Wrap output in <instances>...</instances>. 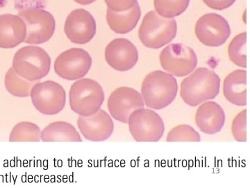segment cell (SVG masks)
<instances>
[{
	"label": "cell",
	"mask_w": 250,
	"mask_h": 188,
	"mask_svg": "<svg viewBox=\"0 0 250 188\" xmlns=\"http://www.w3.org/2000/svg\"><path fill=\"white\" fill-rule=\"evenodd\" d=\"M41 140L51 141H82L76 128L64 121L53 122L41 131Z\"/></svg>",
	"instance_id": "ffe728a7"
},
{
	"label": "cell",
	"mask_w": 250,
	"mask_h": 188,
	"mask_svg": "<svg viewBox=\"0 0 250 188\" xmlns=\"http://www.w3.org/2000/svg\"><path fill=\"white\" fill-rule=\"evenodd\" d=\"M198 133L190 125L182 124L174 127L169 132L167 141H200Z\"/></svg>",
	"instance_id": "d4e9b609"
},
{
	"label": "cell",
	"mask_w": 250,
	"mask_h": 188,
	"mask_svg": "<svg viewBox=\"0 0 250 188\" xmlns=\"http://www.w3.org/2000/svg\"><path fill=\"white\" fill-rule=\"evenodd\" d=\"M77 125L85 139L92 141L108 140L114 130V123L111 117L101 108L89 116H80Z\"/></svg>",
	"instance_id": "9a60e30c"
},
{
	"label": "cell",
	"mask_w": 250,
	"mask_h": 188,
	"mask_svg": "<svg viewBox=\"0 0 250 188\" xmlns=\"http://www.w3.org/2000/svg\"><path fill=\"white\" fill-rule=\"evenodd\" d=\"M39 81H29L18 75L13 68L9 69L5 75L4 84L6 90L11 95L20 98L30 96L31 90Z\"/></svg>",
	"instance_id": "44dd1931"
},
{
	"label": "cell",
	"mask_w": 250,
	"mask_h": 188,
	"mask_svg": "<svg viewBox=\"0 0 250 188\" xmlns=\"http://www.w3.org/2000/svg\"><path fill=\"white\" fill-rule=\"evenodd\" d=\"M65 35L73 44H88L96 34V23L86 10H74L67 17L64 25Z\"/></svg>",
	"instance_id": "4fadbf2b"
},
{
	"label": "cell",
	"mask_w": 250,
	"mask_h": 188,
	"mask_svg": "<svg viewBox=\"0 0 250 188\" xmlns=\"http://www.w3.org/2000/svg\"><path fill=\"white\" fill-rule=\"evenodd\" d=\"M220 78L207 68H199L181 84L180 95L184 103L197 106L214 99L220 92Z\"/></svg>",
	"instance_id": "6da1fadb"
},
{
	"label": "cell",
	"mask_w": 250,
	"mask_h": 188,
	"mask_svg": "<svg viewBox=\"0 0 250 188\" xmlns=\"http://www.w3.org/2000/svg\"><path fill=\"white\" fill-rule=\"evenodd\" d=\"M74 1H76L78 4L82 5H88L90 4H92L94 1H96V0H74Z\"/></svg>",
	"instance_id": "f1b7e54d"
},
{
	"label": "cell",
	"mask_w": 250,
	"mask_h": 188,
	"mask_svg": "<svg viewBox=\"0 0 250 188\" xmlns=\"http://www.w3.org/2000/svg\"><path fill=\"white\" fill-rule=\"evenodd\" d=\"M33 105L41 114L54 115L62 112L66 103V92L54 81L38 82L31 90Z\"/></svg>",
	"instance_id": "52a82bcc"
},
{
	"label": "cell",
	"mask_w": 250,
	"mask_h": 188,
	"mask_svg": "<svg viewBox=\"0 0 250 188\" xmlns=\"http://www.w3.org/2000/svg\"><path fill=\"white\" fill-rule=\"evenodd\" d=\"M27 28L24 43L32 45L42 44L53 36L56 28L55 20L50 13L45 10L28 9L18 14Z\"/></svg>",
	"instance_id": "ba28073f"
},
{
	"label": "cell",
	"mask_w": 250,
	"mask_h": 188,
	"mask_svg": "<svg viewBox=\"0 0 250 188\" xmlns=\"http://www.w3.org/2000/svg\"><path fill=\"white\" fill-rule=\"evenodd\" d=\"M236 0H203L205 4L211 9L215 10H221L228 9L234 4Z\"/></svg>",
	"instance_id": "83f0119b"
},
{
	"label": "cell",
	"mask_w": 250,
	"mask_h": 188,
	"mask_svg": "<svg viewBox=\"0 0 250 188\" xmlns=\"http://www.w3.org/2000/svg\"><path fill=\"white\" fill-rule=\"evenodd\" d=\"M108 9L116 12L131 9L138 2L137 0H104Z\"/></svg>",
	"instance_id": "4316f807"
},
{
	"label": "cell",
	"mask_w": 250,
	"mask_h": 188,
	"mask_svg": "<svg viewBox=\"0 0 250 188\" xmlns=\"http://www.w3.org/2000/svg\"><path fill=\"white\" fill-rule=\"evenodd\" d=\"M159 59L166 71L179 77L189 75L197 65V57L193 49L182 44L167 46L161 51Z\"/></svg>",
	"instance_id": "9c48e42d"
},
{
	"label": "cell",
	"mask_w": 250,
	"mask_h": 188,
	"mask_svg": "<svg viewBox=\"0 0 250 188\" xmlns=\"http://www.w3.org/2000/svg\"><path fill=\"white\" fill-rule=\"evenodd\" d=\"M247 34L241 33L230 43L228 47L230 60L238 67L247 68Z\"/></svg>",
	"instance_id": "cb8c5ba5"
},
{
	"label": "cell",
	"mask_w": 250,
	"mask_h": 188,
	"mask_svg": "<svg viewBox=\"0 0 250 188\" xmlns=\"http://www.w3.org/2000/svg\"><path fill=\"white\" fill-rule=\"evenodd\" d=\"M92 58L82 48H72L59 54L54 62V70L59 77L67 80L82 78L89 72Z\"/></svg>",
	"instance_id": "30bf717a"
},
{
	"label": "cell",
	"mask_w": 250,
	"mask_h": 188,
	"mask_svg": "<svg viewBox=\"0 0 250 188\" xmlns=\"http://www.w3.org/2000/svg\"><path fill=\"white\" fill-rule=\"evenodd\" d=\"M104 92L97 81L83 78L72 84L69 92L70 108L80 116H89L101 108Z\"/></svg>",
	"instance_id": "277c9868"
},
{
	"label": "cell",
	"mask_w": 250,
	"mask_h": 188,
	"mask_svg": "<svg viewBox=\"0 0 250 188\" xmlns=\"http://www.w3.org/2000/svg\"><path fill=\"white\" fill-rule=\"evenodd\" d=\"M223 94L230 103L237 106L247 105V71L236 70L225 77Z\"/></svg>",
	"instance_id": "ac0fdd59"
},
{
	"label": "cell",
	"mask_w": 250,
	"mask_h": 188,
	"mask_svg": "<svg viewBox=\"0 0 250 188\" xmlns=\"http://www.w3.org/2000/svg\"><path fill=\"white\" fill-rule=\"evenodd\" d=\"M128 124L131 136L139 142L159 141L165 130L160 115L150 109L135 110L130 115Z\"/></svg>",
	"instance_id": "8992f818"
},
{
	"label": "cell",
	"mask_w": 250,
	"mask_h": 188,
	"mask_svg": "<svg viewBox=\"0 0 250 188\" xmlns=\"http://www.w3.org/2000/svg\"><path fill=\"white\" fill-rule=\"evenodd\" d=\"M190 0H154L156 12L166 18H173L183 14Z\"/></svg>",
	"instance_id": "603a6c76"
},
{
	"label": "cell",
	"mask_w": 250,
	"mask_h": 188,
	"mask_svg": "<svg viewBox=\"0 0 250 188\" xmlns=\"http://www.w3.org/2000/svg\"><path fill=\"white\" fill-rule=\"evenodd\" d=\"M27 28L23 20L18 16L4 14L0 16V47L14 48L24 42Z\"/></svg>",
	"instance_id": "2e32d148"
},
{
	"label": "cell",
	"mask_w": 250,
	"mask_h": 188,
	"mask_svg": "<svg viewBox=\"0 0 250 188\" xmlns=\"http://www.w3.org/2000/svg\"><path fill=\"white\" fill-rule=\"evenodd\" d=\"M231 132L234 139L240 142L247 141V110L238 114L235 117L231 126Z\"/></svg>",
	"instance_id": "484cf974"
},
{
	"label": "cell",
	"mask_w": 250,
	"mask_h": 188,
	"mask_svg": "<svg viewBox=\"0 0 250 188\" xmlns=\"http://www.w3.org/2000/svg\"><path fill=\"white\" fill-rule=\"evenodd\" d=\"M178 92V84L173 75L155 70L143 81L141 95L147 108L161 110L174 101Z\"/></svg>",
	"instance_id": "7a4b0ae2"
},
{
	"label": "cell",
	"mask_w": 250,
	"mask_h": 188,
	"mask_svg": "<svg viewBox=\"0 0 250 188\" xmlns=\"http://www.w3.org/2000/svg\"><path fill=\"white\" fill-rule=\"evenodd\" d=\"M141 15V8L137 2L131 9L121 12H116L108 9L106 21L112 31L116 34H125L136 27Z\"/></svg>",
	"instance_id": "d6986e66"
},
{
	"label": "cell",
	"mask_w": 250,
	"mask_h": 188,
	"mask_svg": "<svg viewBox=\"0 0 250 188\" xmlns=\"http://www.w3.org/2000/svg\"><path fill=\"white\" fill-rule=\"evenodd\" d=\"M51 59L45 49L29 46L18 49L13 59V69L29 81H40L50 70Z\"/></svg>",
	"instance_id": "5b68a950"
},
{
	"label": "cell",
	"mask_w": 250,
	"mask_h": 188,
	"mask_svg": "<svg viewBox=\"0 0 250 188\" xmlns=\"http://www.w3.org/2000/svg\"><path fill=\"white\" fill-rule=\"evenodd\" d=\"M195 123L199 129L206 134H216L225 125V112L215 102H205L197 109Z\"/></svg>",
	"instance_id": "e0dca14e"
},
{
	"label": "cell",
	"mask_w": 250,
	"mask_h": 188,
	"mask_svg": "<svg viewBox=\"0 0 250 188\" xmlns=\"http://www.w3.org/2000/svg\"><path fill=\"white\" fill-rule=\"evenodd\" d=\"M177 31L175 20L162 17L156 11H152L143 18L139 37L143 45L148 48L159 49L173 40Z\"/></svg>",
	"instance_id": "3957f363"
},
{
	"label": "cell",
	"mask_w": 250,
	"mask_h": 188,
	"mask_svg": "<svg viewBox=\"0 0 250 188\" xmlns=\"http://www.w3.org/2000/svg\"><path fill=\"white\" fill-rule=\"evenodd\" d=\"M197 39L208 47H219L228 41L231 29L227 20L214 13L204 15L195 24Z\"/></svg>",
	"instance_id": "8fae6325"
},
{
	"label": "cell",
	"mask_w": 250,
	"mask_h": 188,
	"mask_svg": "<svg viewBox=\"0 0 250 188\" xmlns=\"http://www.w3.org/2000/svg\"><path fill=\"white\" fill-rule=\"evenodd\" d=\"M105 59L108 65L118 71L131 70L139 60L136 46L126 39H116L110 42L105 49Z\"/></svg>",
	"instance_id": "5bb4252c"
},
{
	"label": "cell",
	"mask_w": 250,
	"mask_h": 188,
	"mask_svg": "<svg viewBox=\"0 0 250 188\" xmlns=\"http://www.w3.org/2000/svg\"><path fill=\"white\" fill-rule=\"evenodd\" d=\"M41 131L39 125L31 122L24 121L18 123L11 130L9 141H40Z\"/></svg>",
	"instance_id": "7402d4cb"
},
{
	"label": "cell",
	"mask_w": 250,
	"mask_h": 188,
	"mask_svg": "<svg viewBox=\"0 0 250 188\" xmlns=\"http://www.w3.org/2000/svg\"><path fill=\"white\" fill-rule=\"evenodd\" d=\"M108 109L116 121L128 123L130 115L135 110L144 108L142 95L138 91L122 87L113 91L108 99Z\"/></svg>",
	"instance_id": "7c38bea8"
}]
</instances>
